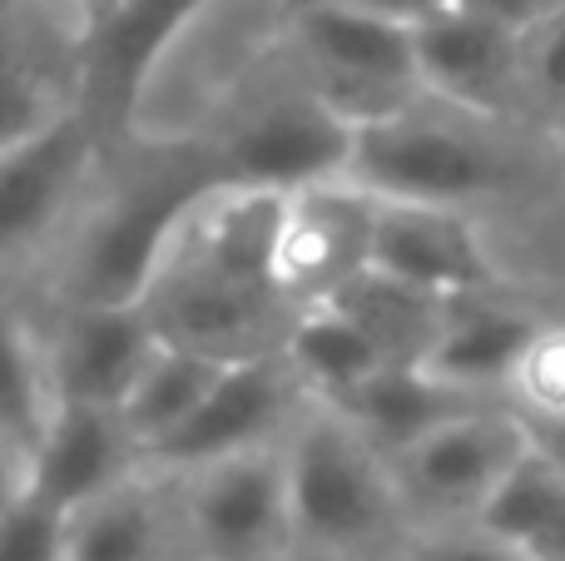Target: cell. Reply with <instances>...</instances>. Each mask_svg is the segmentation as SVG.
Returning a JSON list of instances; mask_svg holds the SVG:
<instances>
[{"instance_id":"cell-1","label":"cell","mask_w":565,"mask_h":561,"mask_svg":"<svg viewBox=\"0 0 565 561\" xmlns=\"http://www.w3.org/2000/svg\"><path fill=\"white\" fill-rule=\"evenodd\" d=\"M209 184H218V174L194 135L115 139L75 229L40 268V298L139 304L169 229Z\"/></svg>"},{"instance_id":"cell-2","label":"cell","mask_w":565,"mask_h":561,"mask_svg":"<svg viewBox=\"0 0 565 561\" xmlns=\"http://www.w3.org/2000/svg\"><path fill=\"white\" fill-rule=\"evenodd\" d=\"M556 145L511 119L422 95L402 115L352 135L348 179L377 199H417L481 214L516 199L541 165H556Z\"/></svg>"},{"instance_id":"cell-3","label":"cell","mask_w":565,"mask_h":561,"mask_svg":"<svg viewBox=\"0 0 565 561\" xmlns=\"http://www.w3.org/2000/svg\"><path fill=\"white\" fill-rule=\"evenodd\" d=\"M292 561H392L412 532L392 463L338 413L308 403L282 437Z\"/></svg>"},{"instance_id":"cell-4","label":"cell","mask_w":565,"mask_h":561,"mask_svg":"<svg viewBox=\"0 0 565 561\" xmlns=\"http://www.w3.org/2000/svg\"><path fill=\"white\" fill-rule=\"evenodd\" d=\"M189 135L204 145L209 165L224 184L288 194V189L348 174L358 129L342 125L312 95V85L298 75L278 35V45L248 75H238Z\"/></svg>"},{"instance_id":"cell-5","label":"cell","mask_w":565,"mask_h":561,"mask_svg":"<svg viewBox=\"0 0 565 561\" xmlns=\"http://www.w3.org/2000/svg\"><path fill=\"white\" fill-rule=\"evenodd\" d=\"M115 139V129L75 99L35 135L0 149V278H40L75 229Z\"/></svg>"},{"instance_id":"cell-6","label":"cell","mask_w":565,"mask_h":561,"mask_svg":"<svg viewBox=\"0 0 565 561\" xmlns=\"http://www.w3.org/2000/svg\"><path fill=\"white\" fill-rule=\"evenodd\" d=\"M282 50L312 85V95L352 129L402 115L427 95L417 75L412 25H397V20L358 15L322 0H288Z\"/></svg>"},{"instance_id":"cell-7","label":"cell","mask_w":565,"mask_h":561,"mask_svg":"<svg viewBox=\"0 0 565 561\" xmlns=\"http://www.w3.org/2000/svg\"><path fill=\"white\" fill-rule=\"evenodd\" d=\"M531 447V433L511 403H477L431 427L422 443L392 457L402 507L412 527L477 522L507 473Z\"/></svg>"},{"instance_id":"cell-8","label":"cell","mask_w":565,"mask_h":561,"mask_svg":"<svg viewBox=\"0 0 565 561\" xmlns=\"http://www.w3.org/2000/svg\"><path fill=\"white\" fill-rule=\"evenodd\" d=\"M174 477L199 561H292L282 443L214 457Z\"/></svg>"},{"instance_id":"cell-9","label":"cell","mask_w":565,"mask_h":561,"mask_svg":"<svg viewBox=\"0 0 565 561\" xmlns=\"http://www.w3.org/2000/svg\"><path fill=\"white\" fill-rule=\"evenodd\" d=\"M372 214H377V194L352 184L348 174L282 194L274 278L292 314L328 304L348 278L372 264Z\"/></svg>"},{"instance_id":"cell-10","label":"cell","mask_w":565,"mask_h":561,"mask_svg":"<svg viewBox=\"0 0 565 561\" xmlns=\"http://www.w3.org/2000/svg\"><path fill=\"white\" fill-rule=\"evenodd\" d=\"M308 403L312 398L302 393V383L282 363V353L238 358V363H224L218 383L194 407V417L169 443H159L145 463L164 467V473H184V467L214 463V457L228 453L274 447L288 437V427L298 423V413Z\"/></svg>"},{"instance_id":"cell-11","label":"cell","mask_w":565,"mask_h":561,"mask_svg":"<svg viewBox=\"0 0 565 561\" xmlns=\"http://www.w3.org/2000/svg\"><path fill=\"white\" fill-rule=\"evenodd\" d=\"M40 338H45L50 393L75 403H109L129 393L139 368L159 348L154 324L139 304H65V298H35Z\"/></svg>"},{"instance_id":"cell-12","label":"cell","mask_w":565,"mask_h":561,"mask_svg":"<svg viewBox=\"0 0 565 561\" xmlns=\"http://www.w3.org/2000/svg\"><path fill=\"white\" fill-rule=\"evenodd\" d=\"M209 0H119L99 20L85 25L79 40V99L115 129L119 139L129 135L145 85L164 55L179 45L189 25L199 20Z\"/></svg>"},{"instance_id":"cell-13","label":"cell","mask_w":565,"mask_h":561,"mask_svg":"<svg viewBox=\"0 0 565 561\" xmlns=\"http://www.w3.org/2000/svg\"><path fill=\"white\" fill-rule=\"evenodd\" d=\"M372 268L447 298L501 284L487 219L451 204H417V199H377Z\"/></svg>"},{"instance_id":"cell-14","label":"cell","mask_w":565,"mask_h":561,"mask_svg":"<svg viewBox=\"0 0 565 561\" xmlns=\"http://www.w3.org/2000/svg\"><path fill=\"white\" fill-rule=\"evenodd\" d=\"M417 45V75L422 89L441 105L471 109L487 119H516V85H521V35L477 10L437 6L427 20L412 25Z\"/></svg>"},{"instance_id":"cell-15","label":"cell","mask_w":565,"mask_h":561,"mask_svg":"<svg viewBox=\"0 0 565 561\" xmlns=\"http://www.w3.org/2000/svg\"><path fill=\"white\" fill-rule=\"evenodd\" d=\"M65 561H199L184 522L179 477L139 467L70 512Z\"/></svg>"},{"instance_id":"cell-16","label":"cell","mask_w":565,"mask_h":561,"mask_svg":"<svg viewBox=\"0 0 565 561\" xmlns=\"http://www.w3.org/2000/svg\"><path fill=\"white\" fill-rule=\"evenodd\" d=\"M145 467V453L129 437L119 407L109 403H75L55 398L45 427L30 443V487L60 512H75L89 497L109 493L129 473Z\"/></svg>"},{"instance_id":"cell-17","label":"cell","mask_w":565,"mask_h":561,"mask_svg":"<svg viewBox=\"0 0 565 561\" xmlns=\"http://www.w3.org/2000/svg\"><path fill=\"white\" fill-rule=\"evenodd\" d=\"M541 324H546V314L531 308L526 298H516L507 284L451 294L447 318H441V338L431 348L427 368L437 378H447L451 388L507 403L511 373H516L521 353H526V343L536 338Z\"/></svg>"},{"instance_id":"cell-18","label":"cell","mask_w":565,"mask_h":561,"mask_svg":"<svg viewBox=\"0 0 565 561\" xmlns=\"http://www.w3.org/2000/svg\"><path fill=\"white\" fill-rule=\"evenodd\" d=\"M477 403H501V398H477V393H467V388H451L447 378H437L431 368L387 363L372 378H362V383L352 388L348 398H338L332 407L392 463V457L407 453L412 443H422L431 427H441L447 417L467 413V407H477Z\"/></svg>"},{"instance_id":"cell-19","label":"cell","mask_w":565,"mask_h":561,"mask_svg":"<svg viewBox=\"0 0 565 561\" xmlns=\"http://www.w3.org/2000/svg\"><path fill=\"white\" fill-rule=\"evenodd\" d=\"M328 304L377 348L382 363L397 368H427L441 338V318H447V294H431V288L382 274L372 264L358 278H348Z\"/></svg>"},{"instance_id":"cell-20","label":"cell","mask_w":565,"mask_h":561,"mask_svg":"<svg viewBox=\"0 0 565 561\" xmlns=\"http://www.w3.org/2000/svg\"><path fill=\"white\" fill-rule=\"evenodd\" d=\"M477 522L507 537L526 561H565V457L531 437Z\"/></svg>"},{"instance_id":"cell-21","label":"cell","mask_w":565,"mask_h":561,"mask_svg":"<svg viewBox=\"0 0 565 561\" xmlns=\"http://www.w3.org/2000/svg\"><path fill=\"white\" fill-rule=\"evenodd\" d=\"M218 373H224L218 358L159 338V348L149 353V363L139 368V378L129 383V393L119 398V417H125L129 437L139 443V453L149 457L159 443H169V437L194 417V407L209 398V388L218 383Z\"/></svg>"},{"instance_id":"cell-22","label":"cell","mask_w":565,"mask_h":561,"mask_svg":"<svg viewBox=\"0 0 565 561\" xmlns=\"http://www.w3.org/2000/svg\"><path fill=\"white\" fill-rule=\"evenodd\" d=\"M50 403L55 393H50L45 338H40V304L25 298L15 278H0V433L30 453Z\"/></svg>"},{"instance_id":"cell-23","label":"cell","mask_w":565,"mask_h":561,"mask_svg":"<svg viewBox=\"0 0 565 561\" xmlns=\"http://www.w3.org/2000/svg\"><path fill=\"white\" fill-rule=\"evenodd\" d=\"M278 353L312 403H338V398H348L362 378L387 368L377 358V348H372L332 304L302 308V314L288 324V334H282Z\"/></svg>"},{"instance_id":"cell-24","label":"cell","mask_w":565,"mask_h":561,"mask_svg":"<svg viewBox=\"0 0 565 561\" xmlns=\"http://www.w3.org/2000/svg\"><path fill=\"white\" fill-rule=\"evenodd\" d=\"M507 403L541 447L565 457V318L546 314V324L536 328L511 373Z\"/></svg>"},{"instance_id":"cell-25","label":"cell","mask_w":565,"mask_h":561,"mask_svg":"<svg viewBox=\"0 0 565 561\" xmlns=\"http://www.w3.org/2000/svg\"><path fill=\"white\" fill-rule=\"evenodd\" d=\"M516 119L551 145L565 135V10L521 30Z\"/></svg>"},{"instance_id":"cell-26","label":"cell","mask_w":565,"mask_h":561,"mask_svg":"<svg viewBox=\"0 0 565 561\" xmlns=\"http://www.w3.org/2000/svg\"><path fill=\"white\" fill-rule=\"evenodd\" d=\"M70 512L25 487L0 517V561H65Z\"/></svg>"},{"instance_id":"cell-27","label":"cell","mask_w":565,"mask_h":561,"mask_svg":"<svg viewBox=\"0 0 565 561\" xmlns=\"http://www.w3.org/2000/svg\"><path fill=\"white\" fill-rule=\"evenodd\" d=\"M392 561H526L507 537L487 532L481 522L451 527H412Z\"/></svg>"},{"instance_id":"cell-28","label":"cell","mask_w":565,"mask_h":561,"mask_svg":"<svg viewBox=\"0 0 565 561\" xmlns=\"http://www.w3.org/2000/svg\"><path fill=\"white\" fill-rule=\"evenodd\" d=\"M457 6L477 10V15L497 20V25H507V30H516V35H521V30H531L536 20L565 10V0H457Z\"/></svg>"},{"instance_id":"cell-29","label":"cell","mask_w":565,"mask_h":561,"mask_svg":"<svg viewBox=\"0 0 565 561\" xmlns=\"http://www.w3.org/2000/svg\"><path fill=\"white\" fill-rule=\"evenodd\" d=\"M322 6L358 10V15H377V20H397V25H417V20H427L431 10L447 6V0H322Z\"/></svg>"},{"instance_id":"cell-30","label":"cell","mask_w":565,"mask_h":561,"mask_svg":"<svg viewBox=\"0 0 565 561\" xmlns=\"http://www.w3.org/2000/svg\"><path fill=\"white\" fill-rule=\"evenodd\" d=\"M25 487H30V453L15 437L0 433V517H6V507L15 502Z\"/></svg>"},{"instance_id":"cell-31","label":"cell","mask_w":565,"mask_h":561,"mask_svg":"<svg viewBox=\"0 0 565 561\" xmlns=\"http://www.w3.org/2000/svg\"><path fill=\"white\" fill-rule=\"evenodd\" d=\"M75 6H79V20L89 25V20H99L109 6H119V0H75Z\"/></svg>"},{"instance_id":"cell-32","label":"cell","mask_w":565,"mask_h":561,"mask_svg":"<svg viewBox=\"0 0 565 561\" xmlns=\"http://www.w3.org/2000/svg\"><path fill=\"white\" fill-rule=\"evenodd\" d=\"M15 6H20V0H0V20H6L10 10H15Z\"/></svg>"},{"instance_id":"cell-33","label":"cell","mask_w":565,"mask_h":561,"mask_svg":"<svg viewBox=\"0 0 565 561\" xmlns=\"http://www.w3.org/2000/svg\"><path fill=\"white\" fill-rule=\"evenodd\" d=\"M556 155H561V169H565V135L556 139Z\"/></svg>"}]
</instances>
